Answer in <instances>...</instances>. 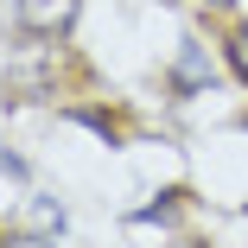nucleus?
Returning a JSON list of instances; mask_svg holds the SVG:
<instances>
[{"label": "nucleus", "mask_w": 248, "mask_h": 248, "mask_svg": "<svg viewBox=\"0 0 248 248\" xmlns=\"http://www.w3.org/2000/svg\"><path fill=\"white\" fill-rule=\"evenodd\" d=\"M204 7H229V0H204Z\"/></svg>", "instance_id": "5"}, {"label": "nucleus", "mask_w": 248, "mask_h": 248, "mask_svg": "<svg viewBox=\"0 0 248 248\" xmlns=\"http://www.w3.org/2000/svg\"><path fill=\"white\" fill-rule=\"evenodd\" d=\"M0 248H51L45 235H13V242H0Z\"/></svg>", "instance_id": "4"}, {"label": "nucleus", "mask_w": 248, "mask_h": 248, "mask_svg": "<svg viewBox=\"0 0 248 248\" xmlns=\"http://www.w3.org/2000/svg\"><path fill=\"white\" fill-rule=\"evenodd\" d=\"M229 70L248 83V26H235V32H229Z\"/></svg>", "instance_id": "3"}, {"label": "nucleus", "mask_w": 248, "mask_h": 248, "mask_svg": "<svg viewBox=\"0 0 248 248\" xmlns=\"http://www.w3.org/2000/svg\"><path fill=\"white\" fill-rule=\"evenodd\" d=\"M172 83H178V89H204V83H210V58H204V45H185V51H178Z\"/></svg>", "instance_id": "2"}, {"label": "nucleus", "mask_w": 248, "mask_h": 248, "mask_svg": "<svg viewBox=\"0 0 248 248\" xmlns=\"http://www.w3.org/2000/svg\"><path fill=\"white\" fill-rule=\"evenodd\" d=\"M77 7L83 0H13V19L26 32H38V38H64L77 26Z\"/></svg>", "instance_id": "1"}]
</instances>
